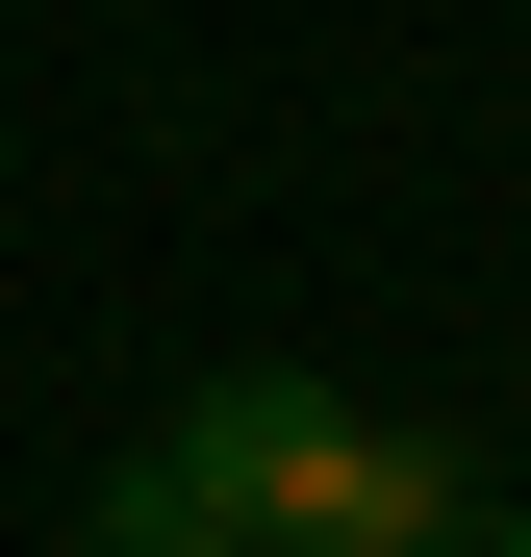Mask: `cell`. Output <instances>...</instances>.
I'll list each match as a JSON object with an SVG mask.
<instances>
[{"instance_id": "6da1fadb", "label": "cell", "mask_w": 531, "mask_h": 557, "mask_svg": "<svg viewBox=\"0 0 531 557\" xmlns=\"http://www.w3.org/2000/svg\"><path fill=\"white\" fill-rule=\"evenodd\" d=\"M177 456L253 507V532H354V482H380V406H329V381H279V355H228V381H177Z\"/></svg>"}, {"instance_id": "7a4b0ae2", "label": "cell", "mask_w": 531, "mask_h": 557, "mask_svg": "<svg viewBox=\"0 0 531 557\" xmlns=\"http://www.w3.org/2000/svg\"><path fill=\"white\" fill-rule=\"evenodd\" d=\"M76 557H279V532H253V507L203 482V456L152 431V456H102V507H76Z\"/></svg>"}, {"instance_id": "3957f363", "label": "cell", "mask_w": 531, "mask_h": 557, "mask_svg": "<svg viewBox=\"0 0 531 557\" xmlns=\"http://www.w3.org/2000/svg\"><path fill=\"white\" fill-rule=\"evenodd\" d=\"M481 557H531V507H481Z\"/></svg>"}, {"instance_id": "277c9868", "label": "cell", "mask_w": 531, "mask_h": 557, "mask_svg": "<svg viewBox=\"0 0 531 557\" xmlns=\"http://www.w3.org/2000/svg\"><path fill=\"white\" fill-rule=\"evenodd\" d=\"M279 557H304V532H279Z\"/></svg>"}]
</instances>
